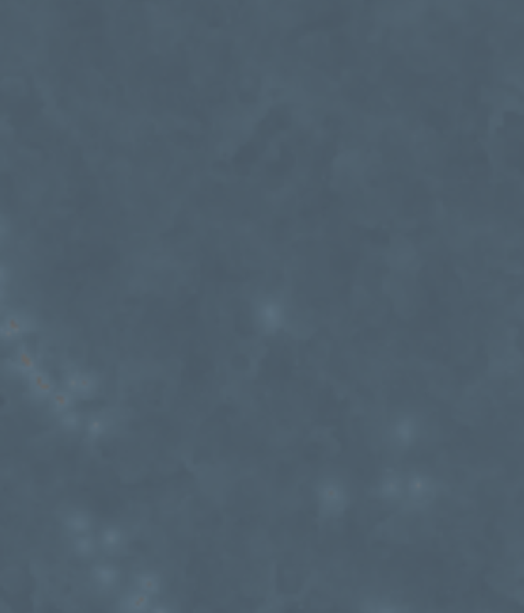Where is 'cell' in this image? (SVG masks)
<instances>
[{
	"mask_svg": "<svg viewBox=\"0 0 524 613\" xmlns=\"http://www.w3.org/2000/svg\"><path fill=\"white\" fill-rule=\"evenodd\" d=\"M35 322L28 314L11 312L0 320V342H13L32 333Z\"/></svg>",
	"mask_w": 524,
	"mask_h": 613,
	"instance_id": "obj_1",
	"label": "cell"
},
{
	"mask_svg": "<svg viewBox=\"0 0 524 613\" xmlns=\"http://www.w3.org/2000/svg\"><path fill=\"white\" fill-rule=\"evenodd\" d=\"M65 390L70 392L74 398L90 399L97 391V379L88 371H69L65 378Z\"/></svg>",
	"mask_w": 524,
	"mask_h": 613,
	"instance_id": "obj_2",
	"label": "cell"
},
{
	"mask_svg": "<svg viewBox=\"0 0 524 613\" xmlns=\"http://www.w3.org/2000/svg\"><path fill=\"white\" fill-rule=\"evenodd\" d=\"M27 381H28L29 394L32 395L34 399L40 401L50 399V395L55 391L53 380L50 379V375L42 371L41 368H39L29 375Z\"/></svg>",
	"mask_w": 524,
	"mask_h": 613,
	"instance_id": "obj_3",
	"label": "cell"
},
{
	"mask_svg": "<svg viewBox=\"0 0 524 613\" xmlns=\"http://www.w3.org/2000/svg\"><path fill=\"white\" fill-rule=\"evenodd\" d=\"M283 309L277 301L266 300L258 305V320L267 332L279 329L283 322Z\"/></svg>",
	"mask_w": 524,
	"mask_h": 613,
	"instance_id": "obj_4",
	"label": "cell"
},
{
	"mask_svg": "<svg viewBox=\"0 0 524 613\" xmlns=\"http://www.w3.org/2000/svg\"><path fill=\"white\" fill-rule=\"evenodd\" d=\"M8 368H10V371L21 375V376H25L27 379L33 371L39 369V363H37L35 354L29 350L27 346H18L13 357L8 363Z\"/></svg>",
	"mask_w": 524,
	"mask_h": 613,
	"instance_id": "obj_5",
	"label": "cell"
},
{
	"mask_svg": "<svg viewBox=\"0 0 524 613\" xmlns=\"http://www.w3.org/2000/svg\"><path fill=\"white\" fill-rule=\"evenodd\" d=\"M135 584L137 591L146 594L150 598L158 597L163 589L162 577L153 570L138 572L135 575Z\"/></svg>",
	"mask_w": 524,
	"mask_h": 613,
	"instance_id": "obj_6",
	"label": "cell"
},
{
	"mask_svg": "<svg viewBox=\"0 0 524 613\" xmlns=\"http://www.w3.org/2000/svg\"><path fill=\"white\" fill-rule=\"evenodd\" d=\"M50 408L52 411L60 416L65 412L70 411L74 408V401L76 398L71 394L70 392L64 390H55L53 394L50 395Z\"/></svg>",
	"mask_w": 524,
	"mask_h": 613,
	"instance_id": "obj_7",
	"label": "cell"
},
{
	"mask_svg": "<svg viewBox=\"0 0 524 613\" xmlns=\"http://www.w3.org/2000/svg\"><path fill=\"white\" fill-rule=\"evenodd\" d=\"M123 604H126L125 609H127L128 613H148L153 605L152 598L137 589L131 593L130 598Z\"/></svg>",
	"mask_w": 524,
	"mask_h": 613,
	"instance_id": "obj_8",
	"label": "cell"
},
{
	"mask_svg": "<svg viewBox=\"0 0 524 613\" xmlns=\"http://www.w3.org/2000/svg\"><path fill=\"white\" fill-rule=\"evenodd\" d=\"M106 429H108V424L106 420H103L101 417H92L86 422V436L90 440L97 441L106 434Z\"/></svg>",
	"mask_w": 524,
	"mask_h": 613,
	"instance_id": "obj_9",
	"label": "cell"
},
{
	"mask_svg": "<svg viewBox=\"0 0 524 613\" xmlns=\"http://www.w3.org/2000/svg\"><path fill=\"white\" fill-rule=\"evenodd\" d=\"M59 417H60L59 423L62 425V429H65L66 432H76V430H78L81 424H82V418L79 416L78 412L74 411V408L62 413Z\"/></svg>",
	"mask_w": 524,
	"mask_h": 613,
	"instance_id": "obj_10",
	"label": "cell"
},
{
	"mask_svg": "<svg viewBox=\"0 0 524 613\" xmlns=\"http://www.w3.org/2000/svg\"><path fill=\"white\" fill-rule=\"evenodd\" d=\"M123 543V535L118 530H109L103 535V545L109 549L120 548Z\"/></svg>",
	"mask_w": 524,
	"mask_h": 613,
	"instance_id": "obj_11",
	"label": "cell"
},
{
	"mask_svg": "<svg viewBox=\"0 0 524 613\" xmlns=\"http://www.w3.org/2000/svg\"><path fill=\"white\" fill-rule=\"evenodd\" d=\"M95 575H97V579H99L104 586H111V582L116 581L118 572L113 568H102Z\"/></svg>",
	"mask_w": 524,
	"mask_h": 613,
	"instance_id": "obj_12",
	"label": "cell"
},
{
	"mask_svg": "<svg viewBox=\"0 0 524 613\" xmlns=\"http://www.w3.org/2000/svg\"><path fill=\"white\" fill-rule=\"evenodd\" d=\"M77 548H78L79 551L83 552V553L89 555V553L94 550V543H92V540L89 539V538H83L82 540H79L78 543H77Z\"/></svg>",
	"mask_w": 524,
	"mask_h": 613,
	"instance_id": "obj_13",
	"label": "cell"
},
{
	"mask_svg": "<svg viewBox=\"0 0 524 613\" xmlns=\"http://www.w3.org/2000/svg\"><path fill=\"white\" fill-rule=\"evenodd\" d=\"M8 280H10V271H8V266L0 263V285L5 287L8 284Z\"/></svg>",
	"mask_w": 524,
	"mask_h": 613,
	"instance_id": "obj_14",
	"label": "cell"
},
{
	"mask_svg": "<svg viewBox=\"0 0 524 613\" xmlns=\"http://www.w3.org/2000/svg\"><path fill=\"white\" fill-rule=\"evenodd\" d=\"M8 221L4 219L3 214H0V243L4 241L5 237L8 236Z\"/></svg>",
	"mask_w": 524,
	"mask_h": 613,
	"instance_id": "obj_15",
	"label": "cell"
},
{
	"mask_svg": "<svg viewBox=\"0 0 524 613\" xmlns=\"http://www.w3.org/2000/svg\"><path fill=\"white\" fill-rule=\"evenodd\" d=\"M148 613H174L172 611V609L169 607L168 605H165V604H153L151 606V609H149Z\"/></svg>",
	"mask_w": 524,
	"mask_h": 613,
	"instance_id": "obj_16",
	"label": "cell"
},
{
	"mask_svg": "<svg viewBox=\"0 0 524 613\" xmlns=\"http://www.w3.org/2000/svg\"><path fill=\"white\" fill-rule=\"evenodd\" d=\"M5 295H6V292H5V287H1V285H0V302L4 300Z\"/></svg>",
	"mask_w": 524,
	"mask_h": 613,
	"instance_id": "obj_17",
	"label": "cell"
},
{
	"mask_svg": "<svg viewBox=\"0 0 524 613\" xmlns=\"http://www.w3.org/2000/svg\"><path fill=\"white\" fill-rule=\"evenodd\" d=\"M0 312H1V307H0Z\"/></svg>",
	"mask_w": 524,
	"mask_h": 613,
	"instance_id": "obj_18",
	"label": "cell"
}]
</instances>
